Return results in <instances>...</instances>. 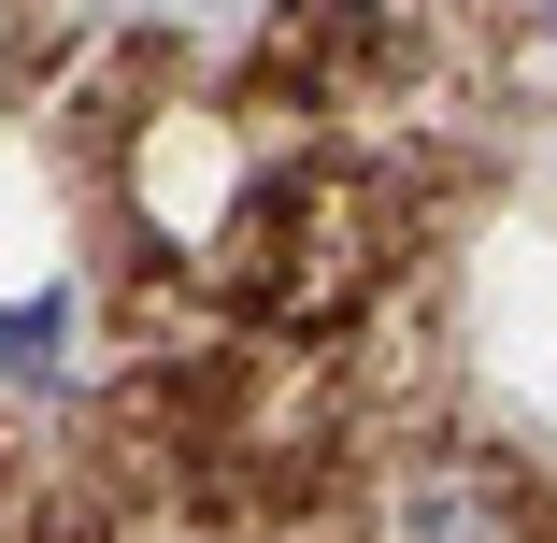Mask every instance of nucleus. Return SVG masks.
I'll return each instance as SVG.
<instances>
[{
  "instance_id": "f257e3e1",
  "label": "nucleus",
  "mask_w": 557,
  "mask_h": 543,
  "mask_svg": "<svg viewBox=\"0 0 557 543\" xmlns=\"http://www.w3.org/2000/svg\"><path fill=\"white\" fill-rule=\"evenodd\" d=\"M400 543H529V515H515L472 458H443V472L400 486Z\"/></svg>"
},
{
  "instance_id": "f03ea898",
  "label": "nucleus",
  "mask_w": 557,
  "mask_h": 543,
  "mask_svg": "<svg viewBox=\"0 0 557 543\" xmlns=\"http://www.w3.org/2000/svg\"><path fill=\"white\" fill-rule=\"evenodd\" d=\"M58 344H72V314H58V300H15V314H0V372H44Z\"/></svg>"
}]
</instances>
